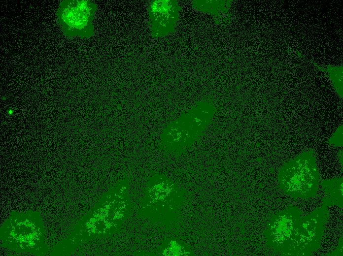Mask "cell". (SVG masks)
I'll list each match as a JSON object with an SVG mask.
<instances>
[{"mask_svg": "<svg viewBox=\"0 0 343 256\" xmlns=\"http://www.w3.org/2000/svg\"><path fill=\"white\" fill-rule=\"evenodd\" d=\"M214 113V108L210 103L197 104L164 128L161 135L162 144L174 149L191 146L204 133Z\"/></svg>", "mask_w": 343, "mask_h": 256, "instance_id": "obj_1", "label": "cell"}, {"mask_svg": "<svg viewBox=\"0 0 343 256\" xmlns=\"http://www.w3.org/2000/svg\"><path fill=\"white\" fill-rule=\"evenodd\" d=\"M279 182L280 188L293 197L308 198L314 195L318 174L314 158L305 154L287 163L280 171Z\"/></svg>", "mask_w": 343, "mask_h": 256, "instance_id": "obj_2", "label": "cell"}, {"mask_svg": "<svg viewBox=\"0 0 343 256\" xmlns=\"http://www.w3.org/2000/svg\"><path fill=\"white\" fill-rule=\"evenodd\" d=\"M58 11L62 28L73 36L88 37L94 33L93 20L97 9L91 0L64 1Z\"/></svg>", "mask_w": 343, "mask_h": 256, "instance_id": "obj_3", "label": "cell"}, {"mask_svg": "<svg viewBox=\"0 0 343 256\" xmlns=\"http://www.w3.org/2000/svg\"><path fill=\"white\" fill-rule=\"evenodd\" d=\"M326 216L325 211L320 209L300 218L284 254L304 255L314 250L320 242Z\"/></svg>", "mask_w": 343, "mask_h": 256, "instance_id": "obj_4", "label": "cell"}, {"mask_svg": "<svg viewBox=\"0 0 343 256\" xmlns=\"http://www.w3.org/2000/svg\"><path fill=\"white\" fill-rule=\"evenodd\" d=\"M300 218V211L294 208L285 209L274 216L266 230L269 245L276 250L284 252Z\"/></svg>", "mask_w": 343, "mask_h": 256, "instance_id": "obj_5", "label": "cell"}, {"mask_svg": "<svg viewBox=\"0 0 343 256\" xmlns=\"http://www.w3.org/2000/svg\"><path fill=\"white\" fill-rule=\"evenodd\" d=\"M178 12V6L175 1H150L148 15L152 36L158 37L172 32L177 21Z\"/></svg>", "mask_w": 343, "mask_h": 256, "instance_id": "obj_6", "label": "cell"}]
</instances>
